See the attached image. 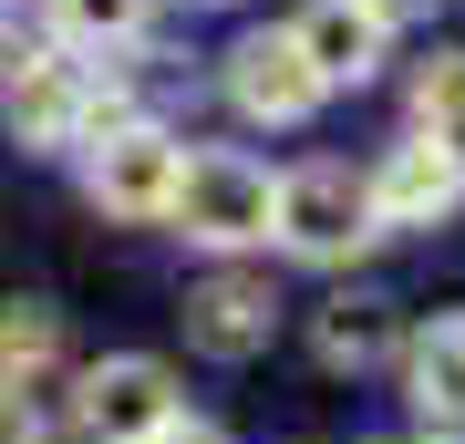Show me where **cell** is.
<instances>
[{"label": "cell", "mask_w": 465, "mask_h": 444, "mask_svg": "<svg viewBox=\"0 0 465 444\" xmlns=\"http://www.w3.org/2000/svg\"><path fill=\"white\" fill-rule=\"evenodd\" d=\"M124 124V94H104V83L73 63V52H32V63H11V134L21 145H94V134Z\"/></svg>", "instance_id": "3957f363"}, {"label": "cell", "mask_w": 465, "mask_h": 444, "mask_svg": "<svg viewBox=\"0 0 465 444\" xmlns=\"http://www.w3.org/2000/svg\"><path fill=\"white\" fill-rule=\"evenodd\" d=\"M155 0H52V32L63 42H134Z\"/></svg>", "instance_id": "5bb4252c"}, {"label": "cell", "mask_w": 465, "mask_h": 444, "mask_svg": "<svg viewBox=\"0 0 465 444\" xmlns=\"http://www.w3.org/2000/svg\"><path fill=\"white\" fill-rule=\"evenodd\" d=\"M269 238H280L290 259H311V269H351V259H362V248H372L382 228H372V197H362V176L321 155V165H290V176H280Z\"/></svg>", "instance_id": "6da1fadb"}, {"label": "cell", "mask_w": 465, "mask_h": 444, "mask_svg": "<svg viewBox=\"0 0 465 444\" xmlns=\"http://www.w3.org/2000/svg\"><path fill=\"white\" fill-rule=\"evenodd\" d=\"M269 321H280V300H269V280H249V269H217V280L186 290V341L217 351V362L269 351Z\"/></svg>", "instance_id": "9c48e42d"}, {"label": "cell", "mask_w": 465, "mask_h": 444, "mask_svg": "<svg viewBox=\"0 0 465 444\" xmlns=\"http://www.w3.org/2000/svg\"><path fill=\"white\" fill-rule=\"evenodd\" d=\"M228 104L249 124H311L321 114V73L300 63L290 32H249V42L228 52Z\"/></svg>", "instance_id": "8992f818"}, {"label": "cell", "mask_w": 465, "mask_h": 444, "mask_svg": "<svg viewBox=\"0 0 465 444\" xmlns=\"http://www.w3.org/2000/svg\"><path fill=\"white\" fill-rule=\"evenodd\" d=\"M52 351H63V321H52L42 300H11V311H0V382L32 393V382L52 372Z\"/></svg>", "instance_id": "4fadbf2b"}, {"label": "cell", "mask_w": 465, "mask_h": 444, "mask_svg": "<svg viewBox=\"0 0 465 444\" xmlns=\"http://www.w3.org/2000/svg\"><path fill=\"white\" fill-rule=\"evenodd\" d=\"M311 341H321V362H331V372H372L403 331H393V300H331Z\"/></svg>", "instance_id": "8fae6325"}, {"label": "cell", "mask_w": 465, "mask_h": 444, "mask_svg": "<svg viewBox=\"0 0 465 444\" xmlns=\"http://www.w3.org/2000/svg\"><path fill=\"white\" fill-rule=\"evenodd\" d=\"M403 382H414V413L424 424H465V321H434L403 341Z\"/></svg>", "instance_id": "30bf717a"}, {"label": "cell", "mask_w": 465, "mask_h": 444, "mask_svg": "<svg viewBox=\"0 0 465 444\" xmlns=\"http://www.w3.org/2000/svg\"><path fill=\"white\" fill-rule=\"evenodd\" d=\"M300 63L321 73V94H341V83H372L382 73V42H393V21L372 11V0H311V11L290 21Z\"/></svg>", "instance_id": "ba28073f"}, {"label": "cell", "mask_w": 465, "mask_h": 444, "mask_svg": "<svg viewBox=\"0 0 465 444\" xmlns=\"http://www.w3.org/2000/svg\"><path fill=\"white\" fill-rule=\"evenodd\" d=\"M145 444H217V424H186V413H176V424H155Z\"/></svg>", "instance_id": "2e32d148"}, {"label": "cell", "mask_w": 465, "mask_h": 444, "mask_svg": "<svg viewBox=\"0 0 465 444\" xmlns=\"http://www.w3.org/2000/svg\"><path fill=\"white\" fill-rule=\"evenodd\" d=\"M269 207H280V176L249 165L238 145H207V155H186L166 217H176L197 248H259V238H269Z\"/></svg>", "instance_id": "7a4b0ae2"}, {"label": "cell", "mask_w": 465, "mask_h": 444, "mask_svg": "<svg viewBox=\"0 0 465 444\" xmlns=\"http://www.w3.org/2000/svg\"><path fill=\"white\" fill-rule=\"evenodd\" d=\"M0 444H32V393L21 382H0Z\"/></svg>", "instance_id": "9a60e30c"}, {"label": "cell", "mask_w": 465, "mask_h": 444, "mask_svg": "<svg viewBox=\"0 0 465 444\" xmlns=\"http://www.w3.org/2000/svg\"><path fill=\"white\" fill-rule=\"evenodd\" d=\"M362 197H372V228H445L465 207V165L434 145V134H403V145L362 176Z\"/></svg>", "instance_id": "5b68a950"}, {"label": "cell", "mask_w": 465, "mask_h": 444, "mask_svg": "<svg viewBox=\"0 0 465 444\" xmlns=\"http://www.w3.org/2000/svg\"><path fill=\"white\" fill-rule=\"evenodd\" d=\"M414 134H434V145L465 165V52H434L414 73Z\"/></svg>", "instance_id": "7c38bea8"}, {"label": "cell", "mask_w": 465, "mask_h": 444, "mask_svg": "<svg viewBox=\"0 0 465 444\" xmlns=\"http://www.w3.org/2000/svg\"><path fill=\"white\" fill-rule=\"evenodd\" d=\"M155 424H176V382H166V362L114 351V362L84 372V434H104V444H145Z\"/></svg>", "instance_id": "52a82bcc"}, {"label": "cell", "mask_w": 465, "mask_h": 444, "mask_svg": "<svg viewBox=\"0 0 465 444\" xmlns=\"http://www.w3.org/2000/svg\"><path fill=\"white\" fill-rule=\"evenodd\" d=\"M176 176H186V145L155 134V124L94 134V165H84V186H94L104 217H166V207H176Z\"/></svg>", "instance_id": "277c9868"}, {"label": "cell", "mask_w": 465, "mask_h": 444, "mask_svg": "<svg viewBox=\"0 0 465 444\" xmlns=\"http://www.w3.org/2000/svg\"><path fill=\"white\" fill-rule=\"evenodd\" d=\"M372 11H382V21H414V11H424V0H372Z\"/></svg>", "instance_id": "e0dca14e"}]
</instances>
